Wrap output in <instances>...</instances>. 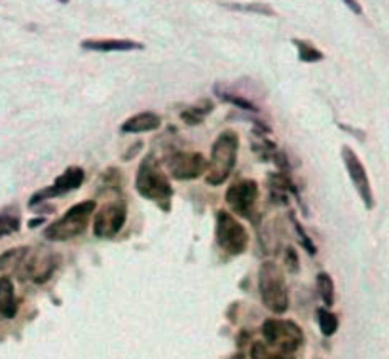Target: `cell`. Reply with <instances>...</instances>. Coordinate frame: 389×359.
Returning a JSON list of instances; mask_svg holds the SVG:
<instances>
[{"label":"cell","instance_id":"cell-19","mask_svg":"<svg viewBox=\"0 0 389 359\" xmlns=\"http://www.w3.org/2000/svg\"><path fill=\"white\" fill-rule=\"evenodd\" d=\"M27 251H29V247H14V249H8V251H4V253L0 255V272H2V270H8V268H15Z\"/></svg>","mask_w":389,"mask_h":359},{"label":"cell","instance_id":"cell-4","mask_svg":"<svg viewBox=\"0 0 389 359\" xmlns=\"http://www.w3.org/2000/svg\"><path fill=\"white\" fill-rule=\"evenodd\" d=\"M93 211H95V201H80V204H77L74 208H70L67 213L63 215L61 219L51 222L44 230V238L49 240V242H67V240H72V238L84 234Z\"/></svg>","mask_w":389,"mask_h":359},{"label":"cell","instance_id":"cell-5","mask_svg":"<svg viewBox=\"0 0 389 359\" xmlns=\"http://www.w3.org/2000/svg\"><path fill=\"white\" fill-rule=\"evenodd\" d=\"M216 242L230 255H241L249 243V234L244 224L237 222V219H234L228 211H219L216 213Z\"/></svg>","mask_w":389,"mask_h":359},{"label":"cell","instance_id":"cell-13","mask_svg":"<svg viewBox=\"0 0 389 359\" xmlns=\"http://www.w3.org/2000/svg\"><path fill=\"white\" fill-rule=\"evenodd\" d=\"M161 125V118L156 112H139L135 116L127 118L124 124L120 125L122 133H146L154 132Z\"/></svg>","mask_w":389,"mask_h":359},{"label":"cell","instance_id":"cell-3","mask_svg":"<svg viewBox=\"0 0 389 359\" xmlns=\"http://www.w3.org/2000/svg\"><path fill=\"white\" fill-rule=\"evenodd\" d=\"M258 291L266 308L273 314H285L289 310V293L285 287L283 270L278 264L266 261L258 270Z\"/></svg>","mask_w":389,"mask_h":359},{"label":"cell","instance_id":"cell-20","mask_svg":"<svg viewBox=\"0 0 389 359\" xmlns=\"http://www.w3.org/2000/svg\"><path fill=\"white\" fill-rule=\"evenodd\" d=\"M319 329L321 333L325 335V337H333L336 329H338V318L334 316L333 312L325 310V308H321L319 312Z\"/></svg>","mask_w":389,"mask_h":359},{"label":"cell","instance_id":"cell-15","mask_svg":"<svg viewBox=\"0 0 389 359\" xmlns=\"http://www.w3.org/2000/svg\"><path fill=\"white\" fill-rule=\"evenodd\" d=\"M17 298H15L14 282L10 276L0 277V316L6 319L15 318Z\"/></svg>","mask_w":389,"mask_h":359},{"label":"cell","instance_id":"cell-14","mask_svg":"<svg viewBox=\"0 0 389 359\" xmlns=\"http://www.w3.org/2000/svg\"><path fill=\"white\" fill-rule=\"evenodd\" d=\"M84 49L90 52H132V49H143V44L127 38H103V40H84L80 44Z\"/></svg>","mask_w":389,"mask_h":359},{"label":"cell","instance_id":"cell-16","mask_svg":"<svg viewBox=\"0 0 389 359\" xmlns=\"http://www.w3.org/2000/svg\"><path fill=\"white\" fill-rule=\"evenodd\" d=\"M221 6L234 10V12H247V14H262V15H276L273 8L270 4L262 2H221Z\"/></svg>","mask_w":389,"mask_h":359},{"label":"cell","instance_id":"cell-1","mask_svg":"<svg viewBox=\"0 0 389 359\" xmlns=\"http://www.w3.org/2000/svg\"><path fill=\"white\" fill-rule=\"evenodd\" d=\"M237 146H239V139L234 132H224L219 135L211 151V160L205 167L207 185L219 187L228 179L230 173L234 171V166H236Z\"/></svg>","mask_w":389,"mask_h":359},{"label":"cell","instance_id":"cell-25","mask_svg":"<svg viewBox=\"0 0 389 359\" xmlns=\"http://www.w3.org/2000/svg\"><path fill=\"white\" fill-rule=\"evenodd\" d=\"M251 356H253V359H268V352H266L264 344L255 342V344H253V350H251Z\"/></svg>","mask_w":389,"mask_h":359},{"label":"cell","instance_id":"cell-21","mask_svg":"<svg viewBox=\"0 0 389 359\" xmlns=\"http://www.w3.org/2000/svg\"><path fill=\"white\" fill-rule=\"evenodd\" d=\"M209 111H211V105H203V107H194V109H190V111L182 112L181 118H182V122H186L188 125L202 124L203 118L207 116Z\"/></svg>","mask_w":389,"mask_h":359},{"label":"cell","instance_id":"cell-18","mask_svg":"<svg viewBox=\"0 0 389 359\" xmlns=\"http://www.w3.org/2000/svg\"><path fill=\"white\" fill-rule=\"evenodd\" d=\"M317 289L321 293V298H323V303L327 304L328 308L334 304V284H333V277L325 274V272H321L317 274Z\"/></svg>","mask_w":389,"mask_h":359},{"label":"cell","instance_id":"cell-2","mask_svg":"<svg viewBox=\"0 0 389 359\" xmlns=\"http://www.w3.org/2000/svg\"><path fill=\"white\" fill-rule=\"evenodd\" d=\"M135 188L143 198L156 201L166 211L169 209V200L173 196V188H171V183L166 177V173L161 171L158 162L152 156H146L141 162L137 179H135Z\"/></svg>","mask_w":389,"mask_h":359},{"label":"cell","instance_id":"cell-22","mask_svg":"<svg viewBox=\"0 0 389 359\" xmlns=\"http://www.w3.org/2000/svg\"><path fill=\"white\" fill-rule=\"evenodd\" d=\"M17 230H19V217H17V215H0V238H2V236L14 234Z\"/></svg>","mask_w":389,"mask_h":359},{"label":"cell","instance_id":"cell-10","mask_svg":"<svg viewBox=\"0 0 389 359\" xmlns=\"http://www.w3.org/2000/svg\"><path fill=\"white\" fill-rule=\"evenodd\" d=\"M207 162L200 152H175L167 158V169L177 181L198 179L205 173Z\"/></svg>","mask_w":389,"mask_h":359},{"label":"cell","instance_id":"cell-24","mask_svg":"<svg viewBox=\"0 0 389 359\" xmlns=\"http://www.w3.org/2000/svg\"><path fill=\"white\" fill-rule=\"evenodd\" d=\"M285 266L291 272H296L300 266V261H299V253L294 251L292 247H287V253H285Z\"/></svg>","mask_w":389,"mask_h":359},{"label":"cell","instance_id":"cell-27","mask_svg":"<svg viewBox=\"0 0 389 359\" xmlns=\"http://www.w3.org/2000/svg\"><path fill=\"white\" fill-rule=\"evenodd\" d=\"M234 359H244V356H241V353H239V356H236V358Z\"/></svg>","mask_w":389,"mask_h":359},{"label":"cell","instance_id":"cell-9","mask_svg":"<svg viewBox=\"0 0 389 359\" xmlns=\"http://www.w3.org/2000/svg\"><path fill=\"white\" fill-rule=\"evenodd\" d=\"M342 160H344V166H346L349 177H351L355 190L361 196L365 208L372 209L374 208V194H372V187H370L369 173H367L365 166L361 164L359 156L349 146H344L342 148Z\"/></svg>","mask_w":389,"mask_h":359},{"label":"cell","instance_id":"cell-8","mask_svg":"<svg viewBox=\"0 0 389 359\" xmlns=\"http://www.w3.org/2000/svg\"><path fill=\"white\" fill-rule=\"evenodd\" d=\"M127 219V208L124 201H112L99 209L93 221V232L97 238L111 240L124 228Z\"/></svg>","mask_w":389,"mask_h":359},{"label":"cell","instance_id":"cell-26","mask_svg":"<svg viewBox=\"0 0 389 359\" xmlns=\"http://www.w3.org/2000/svg\"><path fill=\"white\" fill-rule=\"evenodd\" d=\"M344 4L354 12V14H361L363 12V8H361V4L357 2V0H344Z\"/></svg>","mask_w":389,"mask_h":359},{"label":"cell","instance_id":"cell-23","mask_svg":"<svg viewBox=\"0 0 389 359\" xmlns=\"http://www.w3.org/2000/svg\"><path fill=\"white\" fill-rule=\"evenodd\" d=\"M294 230H296V234H299L300 242H302V245H304V249H306L310 255H315V245L312 243V240H310V236L306 234V230L302 228V224H300L299 221H294Z\"/></svg>","mask_w":389,"mask_h":359},{"label":"cell","instance_id":"cell-12","mask_svg":"<svg viewBox=\"0 0 389 359\" xmlns=\"http://www.w3.org/2000/svg\"><path fill=\"white\" fill-rule=\"evenodd\" d=\"M258 200V185L257 181L253 179H244L232 185L226 192V201L228 206L236 213L239 215H249V211L253 209V206Z\"/></svg>","mask_w":389,"mask_h":359},{"label":"cell","instance_id":"cell-28","mask_svg":"<svg viewBox=\"0 0 389 359\" xmlns=\"http://www.w3.org/2000/svg\"><path fill=\"white\" fill-rule=\"evenodd\" d=\"M59 2H63V4H67V2H69V0H59Z\"/></svg>","mask_w":389,"mask_h":359},{"label":"cell","instance_id":"cell-6","mask_svg":"<svg viewBox=\"0 0 389 359\" xmlns=\"http://www.w3.org/2000/svg\"><path fill=\"white\" fill-rule=\"evenodd\" d=\"M262 335L268 340V344L278 346L283 353L296 352L304 340L299 325H294L292 321H279V319H266L262 323Z\"/></svg>","mask_w":389,"mask_h":359},{"label":"cell","instance_id":"cell-17","mask_svg":"<svg viewBox=\"0 0 389 359\" xmlns=\"http://www.w3.org/2000/svg\"><path fill=\"white\" fill-rule=\"evenodd\" d=\"M292 44H294V46H296V49H299V57L302 59V61L317 63V61H321L323 57H325V56H323V52L315 48V46H312L310 42L294 38V40H292Z\"/></svg>","mask_w":389,"mask_h":359},{"label":"cell","instance_id":"cell-11","mask_svg":"<svg viewBox=\"0 0 389 359\" xmlns=\"http://www.w3.org/2000/svg\"><path fill=\"white\" fill-rule=\"evenodd\" d=\"M84 183V169L82 167H69L67 171L59 175L56 179V183L51 185V187L44 188V190H38V192L29 200V206L31 208H35L38 201H46L49 198H56V196H63V194L70 192V190H74L78 188L80 185Z\"/></svg>","mask_w":389,"mask_h":359},{"label":"cell","instance_id":"cell-7","mask_svg":"<svg viewBox=\"0 0 389 359\" xmlns=\"http://www.w3.org/2000/svg\"><path fill=\"white\" fill-rule=\"evenodd\" d=\"M57 259L54 255H46V253H27L23 255L17 268V280L19 282H27V280H35V284L42 285L48 282L51 274L56 272Z\"/></svg>","mask_w":389,"mask_h":359}]
</instances>
